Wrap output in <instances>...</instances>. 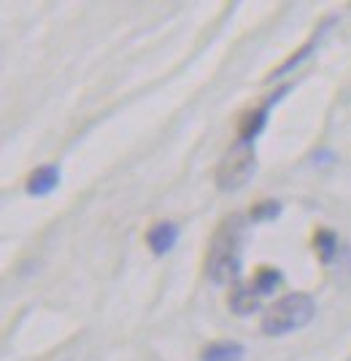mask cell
Instances as JSON below:
<instances>
[{
    "label": "cell",
    "instance_id": "cell-11",
    "mask_svg": "<svg viewBox=\"0 0 351 361\" xmlns=\"http://www.w3.org/2000/svg\"><path fill=\"white\" fill-rule=\"evenodd\" d=\"M281 202L278 200H260L251 211H249V221H254V224H265V221H273L281 216Z\"/></svg>",
    "mask_w": 351,
    "mask_h": 361
},
{
    "label": "cell",
    "instance_id": "cell-3",
    "mask_svg": "<svg viewBox=\"0 0 351 361\" xmlns=\"http://www.w3.org/2000/svg\"><path fill=\"white\" fill-rule=\"evenodd\" d=\"M254 170H257L254 146L238 143L216 167V186L222 192H238L241 186H246V180L254 176Z\"/></svg>",
    "mask_w": 351,
    "mask_h": 361
},
{
    "label": "cell",
    "instance_id": "cell-2",
    "mask_svg": "<svg viewBox=\"0 0 351 361\" xmlns=\"http://www.w3.org/2000/svg\"><path fill=\"white\" fill-rule=\"evenodd\" d=\"M316 316V302L306 291H292L284 294L281 300H275L265 316H262V331L268 337H284L290 331H297L311 324V318Z\"/></svg>",
    "mask_w": 351,
    "mask_h": 361
},
{
    "label": "cell",
    "instance_id": "cell-4",
    "mask_svg": "<svg viewBox=\"0 0 351 361\" xmlns=\"http://www.w3.org/2000/svg\"><path fill=\"white\" fill-rule=\"evenodd\" d=\"M284 92H290V87H281L270 100H265L260 108H254V111H249V114H246L244 119H241V124H238V143H244V146H254L257 135H260L262 130H265V124H268L270 108L284 97Z\"/></svg>",
    "mask_w": 351,
    "mask_h": 361
},
{
    "label": "cell",
    "instance_id": "cell-10",
    "mask_svg": "<svg viewBox=\"0 0 351 361\" xmlns=\"http://www.w3.org/2000/svg\"><path fill=\"white\" fill-rule=\"evenodd\" d=\"M314 251L319 254V259L327 264V262H333V256L338 254V235L333 229H316V235H314Z\"/></svg>",
    "mask_w": 351,
    "mask_h": 361
},
{
    "label": "cell",
    "instance_id": "cell-5",
    "mask_svg": "<svg viewBox=\"0 0 351 361\" xmlns=\"http://www.w3.org/2000/svg\"><path fill=\"white\" fill-rule=\"evenodd\" d=\"M176 243H179V226L173 221H157L146 232V245L152 248L154 256H165L168 251H173Z\"/></svg>",
    "mask_w": 351,
    "mask_h": 361
},
{
    "label": "cell",
    "instance_id": "cell-7",
    "mask_svg": "<svg viewBox=\"0 0 351 361\" xmlns=\"http://www.w3.org/2000/svg\"><path fill=\"white\" fill-rule=\"evenodd\" d=\"M246 348L235 340H219L200 350V361H244Z\"/></svg>",
    "mask_w": 351,
    "mask_h": 361
},
{
    "label": "cell",
    "instance_id": "cell-1",
    "mask_svg": "<svg viewBox=\"0 0 351 361\" xmlns=\"http://www.w3.org/2000/svg\"><path fill=\"white\" fill-rule=\"evenodd\" d=\"M244 243H246V219L241 213H230L216 226L214 238L208 243L206 254V275L219 283H238V275L244 267Z\"/></svg>",
    "mask_w": 351,
    "mask_h": 361
},
{
    "label": "cell",
    "instance_id": "cell-6",
    "mask_svg": "<svg viewBox=\"0 0 351 361\" xmlns=\"http://www.w3.org/2000/svg\"><path fill=\"white\" fill-rule=\"evenodd\" d=\"M60 167L57 165H41L35 167L28 178V195L30 197H46L60 186Z\"/></svg>",
    "mask_w": 351,
    "mask_h": 361
},
{
    "label": "cell",
    "instance_id": "cell-12",
    "mask_svg": "<svg viewBox=\"0 0 351 361\" xmlns=\"http://www.w3.org/2000/svg\"><path fill=\"white\" fill-rule=\"evenodd\" d=\"M314 46H316V41H311V44L303 46V49H300L297 54H292L290 60L284 62L281 68H275L273 73L268 75V81H273V78H281V75H287V73H290L292 68H297V65H300V62H303V60H306V57H308V54H311V49H314Z\"/></svg>",
    "mask_w": 351,
    "mask_h": 361
},
{
    "label": "cell",
    "instance_id": "cell-9",
    "mask_svg": "<svg viewBox=\"0 0 351 361\" xmlns=\"http://www.w3.org/2000/svg\"><path fill=\"white\" fill-rule=\"evenodd\" d=\"M281 281H284V272L281 270H275V267H260L257 275H254V281H251V288L260 297H268V294H273L275 288L281 286Z\"/></svg>",
    "mask_w": 351,
    "mask_h": 361
},
{
    "label": "cell",
    "instance_id": "cell-8",
    "mask_svg": "<svg viewBox=\"0 0 351 361\" xmlns=\"http://www.w3.org/2000/svg\"><path fill=\"white\" fill-rule=\"evenodd\" d=\"M230 307H232V313H238V316H249V313H254V310L260 307V294L251 286L232 283V288H230Z\"/></svg>",
    "mask_w": 351,
    "mask_h": 361
}]
</instances>
